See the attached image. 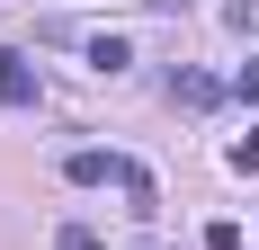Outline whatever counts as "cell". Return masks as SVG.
I'll use <instances>...</instances> for the list:
<instances>
[{"label":"cell","mask_w":259,"mask_h":250,"mask_svg":"<svg viewBox=\"0 0 259 250\" xmlns=\"http://www.w3.org/2000/svg\"><path fill=\"white\" fill-rule=\"evenodd\" d=\"M63 179H72V188H125V197L152 215V170H143V161H125V152H72V161H63Z\"/></svg>","instance_id":"6da1fadb"},{"label":"cell","mask_w":259,"mask_h":250,"mask_svg":"<svg viewBox=\"0 0 259 250\" xmlns=\"http://www.w3.org/2000/svg\"><path fill=\"white\" fill-rule=\"evenodd\" d=\"M0 107H36V63L27 54H0Z\"/></svg>","instance_id":"7a4b0ae2"},{"label":"cell","mask_w":259,"mask_h":250,"mask_svg":"<svg viewBox=\"0 0 259 250\" xmlns=\"http://www.w3.org/2000/svg\"><path fill=\"white\" fill-rule=\"evenodd\" d=\"M80 54H90V72H125V63H134L125 36H80Z\"/></svg>","instance_id":"3957f363"},{"label":"cell","mask_w":259,"mask_h":250,"mask_svg":"<svg viewBox=\"0 0 259 250\" xmlns=\"http://www.w3.org/2000/svg\"><path fill=\"white\" fill-rule=\"evenodd\" d=\"M224 90H214L206 72H170V107H214Z\"/></svg>","instance_id":"277c9868"},{"label":"cell","mask_w":259,"mask_h":250,"mask_svg":"<svg viewBox=\"0 0 259 250\" xmlns=\"http://www.w3.org/2000/svg\"><path fill=\"white\" fill-rule=\"evenodd\" d=\"M224 18H233V36H259V0H224Z\"/></svg>","instance_id":"5b68a950"},{"label":"cell","mask_w":259,"mask_h":250,"mask_svg":"<svg viewBox=\"0 0 259 250\" xmlns=\"http://www.w3.org/2000/svg\"><path fill=\"white\" fill-rule=\"evenodd\" d=\"M54 250H107V241H99L90 224H63V232H54Z\"/></svg>","instance_id":"8992f818"},{"label":"cell","mask_w":259,"mask_h":250,"mask_svg":"<svg viewBox=\"0 0 259 250\" xmlns=\"http://www.w3.org/2000/svg\"><path fill=\"white\" fill-rule=\"evenodd\" d=\"M233 170H259V125L241 134V143H233Z\"/></svg>","instance_id":"52a82bcc"},{"label":"cell","mask_w":259,"mask_h":250,"mask_svg":"<svg viewBox=\"0 0 259 250\" xmlns=\"http://www.w3.org/2000/svg\"><path fill=\"white\" fill-rule=\"evenodd\" d=\"M206 250H241V224H206Z\"/></svg>","instance_id":"ba28073f"},{"label":"cell","mask_w":259,"mask_h":250,"mask_svg":"<svg viewBox=\"0 0 259 250\" xmlns=\"http://www.w3.org/2000/svg\"><path fill=\"white\" fill-rule=\"evenodd\" d=\"M233 90H241V99L259 107V63H241V72H233Z\"/></svg>","instance_id":"9c48e42d"}]
</instances>
